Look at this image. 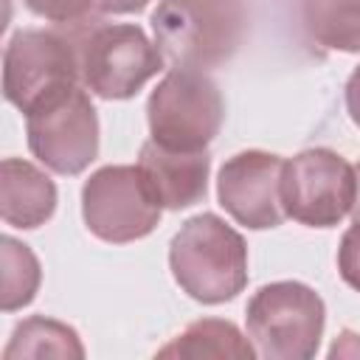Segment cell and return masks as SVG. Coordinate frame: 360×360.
Listing matches in <instances>:
<instances>
[{
    "label": "cell",
    "mask_w": 360,
    "mask_h": 360,
    "mask_svg": "<svg viewBox=\"0 0 360 360\" xmlns=\"http://www.w3.org/2000/svg\"><path fill=\"white\" fill-rule=\"evenodd\" d=\"M169 267L188 298L225 304L248 284V245L222 217L202 211L172 236Z\"/></svg>",
    "instance_id": "cell-1"
},
{
    "label": "cell",
    "mask_w": 360,
    "mask_h": 360,
    "mask_svg": "<svg viewBox=\"0 0 360 360\" xmlns=\"http://www.w3.org/2000/svg\"><path fill=\"white\" fill-rule=\"evenodd\" d=\"M242 0H160L152 11L158 48L174 68L225 65L245 37Z\"/></svg>",
    "instance_id": "cell-2"
},
{
    "label": "cell",
    "mask_w": 360,
    "mask_h": 360,
    "mask_svg": "<svg viewBox=\"0 0 360 360\" xmlns=\"http://www.w3.org/2000/svg\"><path fill=\"white\" fill-rule=\"evenodd\" d=\"M245 318L259 357L309 360L318 354L323 338L326 307L309 284L273 281L253 292Z\"/></svg>",
    "instance_id": "cell-3"
},
{
    "label": "cell",
    "mask_w": 360,
    "mask_h": 360,
    "mask_svg": "<svg viewBox=\"0 0 360 360\" xmlns=\"http://www.w3.org/2000/svg\"><path fill=\"white\" fill-rule=\"evenodd\" d=\"M146 121L160 146L202 152L222 129L225 101L205 70L172 68L146 101Z\"/></svg>",
    "instance_id": "cell-4"
},
{
    "label": "cell",
    "mask_w": 360,
    "mask_h": 360,
    "mask_svg": "<svg viewBox=\"0 0 360 360\" xmlns=\"http://www.w3.org/2000/svg\"><path fill=\"white\" fill-rule=\"evenodd\" d=\"M163 65L158 42L132 22H101L79 39L82 84L104 101L132 98Z\"/></svg>",
    "instance_id": "cell-5"
},
{
    "label": "cell",
    "mask_w": 360,
    "mask_h": 360,
    "mask_svg": "<svg viewBox=\"0 0 360 360\" xmlns=\"http://www.w3.org/2000/svg\"><path fill=\"white\" fill-rule=\"evenodd\" d=\"M31 155L51 172L73 177L98 158V115L87 87L70 84L25 112Z\"/></svg>",
    "instance_id": "cell-6"
},
{
    "label": "cell",
    "mask_w": 360,
    "mask_h": 360,
    "mask_svg": "<svg viewBox=\"0 0 360 360\" xmlns=\"http://www.w3.org/2000/svg\"><path fill=\"white\" fill-rule=\"evenodd\" d=\"M357 172L335 149L315 146L284 160L281 202L290 219L307 228H335L352 214Z\"/></svg>",
    "instance_id": "cell-7"
},
{
    "label": "cell",
    "mask_w": 360,
    "mask_h": 360,
    "mask_svg": "<svg viewBox=\"0 0 360 360\" xmlns=\"http://www.w3.org/2000/svg\"><path fill=\"white\" fill-rule=\"evenodd\" d=\"M163 205L135 166H101L82 186V219L87 231L112 245L149 236L160 222Z\"/></svg>",
    "instance_id": "cell-8"
},
{
    "label": "cell",
    "mask_w": 360,
    "mask_h": 360,
    "mask_svg": "<svg viewBox=\"0 0 360 360\" xmlns=\"http://www.w3.org/2000/svg\"><path fill=\"white\" fill-rule=\"evenodd\" d=\"M79 82V42L45 28H20L8 39L3 51V96L22 115Z\"/></svg>",
    "instance_id": "cell-9"
},
{
    "label": "cell",
    "mask_w": 360,
    "mask_h": 360,
    "mask_svg": "<svg viewBox=\"0 0 360 360\" xmlns=\"http://www.w3.org/2000/svg\"><path fill=\"white\" fill-rule=\"evenodd\" d=\"M284 158L245 149L228 158L217 174V197L228 217L250 231L278 228L287 219L281 202Z\"/></svg>",
    "instance_id": "cell-10"
},
{
    "label": "cell",
    "mask_w": 360,
    "mask_h": 360,
    "mask_svg": "<svg viewBox=\"0 0 360 360\" xmlns=\"http://www.w3.org/2000/svg\"><path fill=\"white\" fill-rule=\"evenodd\" d=\"M138 169L146 177L155 200L166 211H180V208H188V205L205 200L211 155H208V149H202V152L166 149L149 138L141 146Z\"/></svg>",
    "instance_id": "cell-11"
},
{
    "label": "cell",
    "mask_w": 360,
    "mask_h": 360,
    "mask_svg": "<svg viewBox=\"0 0 360 360\" xmlns=\"http://www.w3.org/2000/svg\"><path fill=\"white\" fill-rule=\"evenodd\" d=\"M56 211V186L34 163L6 158L0 163V214L11 228H39Z\"/></svg>",
    "instance_id": "cell-12"
},
{
    "label": "cell",
    "mask_w": 360,
    "mask_h": 360,
    "mask_svg": "<svg viewBox=\"0 0 360 360\" xmlns=\"http://www.w3.org/2000/svg\"><path fill=\"white\" fill-rule=\"evenodd\" d=\"M158 357H180V360H200V357H231V360H253L256 346L248 340L236 323L222 318H200L188 323L177 338L158 349Z\"/></svg>",
    "instance_id": "cell-13"
},
{
    "label": "cell",
    "mask_w": 360,
    "mask_h": 360,
    "mask_svg": "<svg viewBox=\"0 0 360 360\" xmlns=\"http://www.w3.org/2000/svg\"><path fill=\"white\" fill-rule=\"evenodd\" d=\"M301 22L326 51L360 53V0H301Z\"/></svg>",
    "instance_id": "cell-14"
},
{
    "label": "cell",
    "mask_w": 360,
    "mask_h": 360,
    "mask_svg": "<svg viewBox=\"0 0 360 360\" xmlns=\"http://www.w3.org/2000/svg\"><path fill=\"white\" fill-rule=\"evenodd\" d=\"M6 360L14 357H84V346L79 340V332L62 321L34 315L14 326L8 346L3 349Z\"/></svg>",
    "instance_id": "cell-15"
},
{
    "label": "cell",
    "mask_w": 360,
    "mask_h": 360,
    "mask_svg": "<svg viewBox=\"0 0 360 360\" xmlns=\"http://www.w3.org/2000/svg\"><path fill=\"white\" fill-rule=\"evenodd\" d=\"M39 281H42V270H39V259L34 256V250L25 242L6 233L0 239V307L3 312H17L28 307L37 298Z\"/></svg>",
    "instance_id": "cell-16"
},
{
    "label": "cell",
    "mask_w": 360,
    "mask_h": 360,
    "mask_svg": "<svg viewBox=\"0 0 360 360\" xmlns=\"http://www.w3.org/2000/svg\"><path fill=\"white\" fill-rule=\"evenodd\" d=\"M22 6L48 22H79L96 8V0H22Z\"/></svg>",
    "instance_id": "cell-17"
},
{
    "label": "cell",
    "mask_w": 360,
    "mask_h": 360,
    "mask_svg": "<svg viewBox=\"0 0 360 360\" xmlns=\"http://www.w3.org/2000/svg\"><path fill=\"white\" fill-rule=\"evenodd\" d=\"M338 270H340V278L360 292V222H354L343 239H340V248H338Z\"/></svg>",
    "instance_id": "cell-18"
},
{
    "label": "cell",
    "mask_w": 360,
    "mask_h": 360,
    "mask_svg": "<svg viewBox=\"0 0 360 360\" xmlns=\"http://www.w3.org/2000/svg\"><path fill=\"white\" fill-rule=\"evenodd\" d=\"M346 110H349V118L354 121V127L360 129V65L352 70V76L346 82Z\"/></svg>",
    "instance_id": "cell-19"
},
{
    "label": "cell",
    "mask_w": 360,
    "mask_h": 360,
    "mask_svg": "<svg viewBox=\"0 0 360 360\" xmlns=\"http://www.w3.org/2000/svg\"><path fill=\"white\" fill-rule=\"evenodd\" d=\"M152 0H96V8L101 14H138Z\"/></svg>",
    "instance_id": "cell-20"
},
{
    "label": "cell",
    "mask_w": 360,
    "mask_h": 360,
    "mask_svg": "<svg viewBox=\"0 0 360 360\" xmlns=\"http://www.w3.org/2000/svg\"><path fill=\"white\" fill-rule=\"evenodd\" d=\"M357 354H360V335H354L349 329L340 332V338L329 349V357H357Z\"/></svg>",
    "instance_id": "cell-21"
},
{
    "label": "cell",
    "mask_w": 360,
    "mask_h": 360,
    "mask_svg": "<svg viewBox=\"0 0 360 360\" xmlns=\"http://www.w3.org/2000/svg\"><path fill=\"white\" fill-rule=\"evenodd\" d=\"M354 172H357V197H354V205H352V219L360 222V163L354 166Z\"/></svg>",
    "instance_id": "cell-22"
}]
</instances>
